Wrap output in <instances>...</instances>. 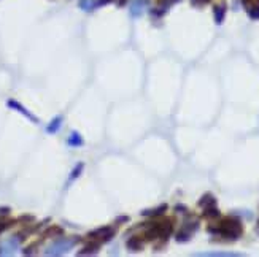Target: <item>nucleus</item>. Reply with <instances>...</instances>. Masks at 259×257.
<instances>
[{
	"label": "nucleus",
	"instance_id": "obj_9",
	"mask_svg": "<svg viewBox=\"0 0 259 257\" xmlns=\"http://www.w3.org/2000/svg\"><path fill=\"white\" fill-rule=\"evenodd\" d=\"M213 11H215V21H216V24H221L224 21V15H226V5H224V3L216 5Z\"/></svg>",
	"mask_w": 259,
	"mask_h": 257
},
{
	"label": "nucleus",
	"instance_id": "obj_13",
	"mask_svg": "<svg viewBox=\"0 0 259 257\" xmlns=\"http://www.w3.org/2000/svg\"><path fill=\"white\" fill-rule=\"evenodd\" d=\"M203 216L205 218H218L220 216V209H218L215 205H210V206H205V211H203Z\"/></svg>",
	"mask_w": 259,
	"mask_h": 257
},
{
	"label": "nucleus",
	"instance_id": "obj_2",
	"mask_svg": "<svg viewBox=\"0 0 259 257\" xmlns=\"http://www.w3.org/2000/svg\"><path fill=\"white\" fill-rule=\"evenodd\" d=\"M78 238H60L58 241H54L53 245L50 246L45 251L46 256H60V254H65L67 251H70V249L77 245Z\"/></svg>",
	"mask_w": 259,
	"mask_h": 257
},
{
	"label": "nucleus",
	"instance_id": "obj_12",
	"mask_svg": "<svg viewBox=\"0 0 259 257\" xmlns=\"http://www.w3.org/2000/svg\"><path fill=\"white\" fill-rule=\"evenodd\" d=\"M199 205L201 206H210V205H216V200H215V197L212 194H207V195H203V197L199 200Z\"/></svg>",
	"mask_w": 259,
	"mask_h": 257
},
{
	"label": "nucleus",
	"instance_id": "obj_1",
	"mask_svg": "<svg viewBox=\"0 0 259 257\" xmlns=\"http://www.w3.org/2000/svg\"><path fill=\"white\" fill-rule=\"evenodd\" d=\"M208 232L212 235H220V236H224V238H229V240H238L243 233V227H242V222L238 219L226 218V219H223L216 227L210 226Z\"/></svg>",
	"mask_w": 259,
	"mask_h": 257
},
{
	"label": "nucleus",
	"instance_id": "obj_6",
	"mask_svg": "<svg viewBox=\"0 0 259 257\" xmlns=\"http://www.w3.org/2000/svg\"><path fill=\"white\" fill-rule=\"evenodd\" d=\"M8 105H10L11 108H15V110H16V111H19V113H23L26 118H29L30 121H33V123H38V119H37L35 116H33V114H32V113H29V111H27V110H26V108H24L23 105H19L18 102H15V100H10V102H8Z\"/></svg>",
	"mask_w": 259,
	"mask_h": 257
},
{
	"label": "nucleus",
	"instance_id": "obj_15",
	"mask_svg": "<svg viewBox=\"0 0 259 257\" xmlns=\"http://www.w3.org/2000/svg\"><path fill=\"white\" fill-rule=\"evenodd\" d=\"M167 209V205H162L159 208H156V209H151V211H143V214L145 216H158V214H162Z\"/></svg>",
	"mask_w": 259,
	"mask_h": 257
},
{
	"label": "nucleus",
	"instance_id": "obj_3",
	"mask_svg": "<svg viewBox=\"0 0 259 257\" xmlns=\"http://www.w3.org/2000/svg\"><path fill=\"white\" fill-rule=\"evenodd\" d=\"M199 229V222H197L196 219L194 221H191V222H185V226H183L181 231L176 233V241H188L191 240V236H193V233Z\"/></svg>",
	"mask_w": 259,
	"mask_h": 257
},
{
	"label": "nucleus",
	"instance_id": "obj_5",
	"mask_svg": "<svg viewBox=\"0 0 259 257\" xmlns=\"http://www.w3.org/2000/svg\"><path fill=\"white\" fill-rule=\"evenodd\" d=\"M18 246H19V240L16 238H10L8 241H5L2 246H0V254H3V256H6V254H13L18 249Z\"/></svg>",
	"mask_w": 259,
	"mask_h": 257
},
{
	"label": "nucleus",
	"instance_id": "obj_17",
	"mask_svg": "<svg viewBox=\"0 0 259 257\" xmlns=\"http://www.w3.org/2000/svg\"><path fill=\"white\" fill-rule=\"evenodd\" d=\"M207 2H210V0H191L193 5H205Z\"/></svg>",
	"mask_w": 259,
	"mask_h": 257
},
{
	"label": "nucleus",
	"instance_id": "obj_4",
	"mask_svg": "<svg viewBox=\"0 0 259 257\" xmlns=\"http://www.w3.org/2000/svg\"><path fill=\"white\" fill-rule=\"evenodd\" d=\"M113 235H115V229H112V227H102V229H97V231L89 233L91 238H100L104 241L113 238Z\"/></svg>",
	"mask_w": 259,
	"mask_h": 257
},
{
	"label": "nucleus",
	"instance_id": "obj_14",
	"mask_svg": "<svg viewBox=\"0 0 259 257\" xmlns=\"http://www.w3.org/2000/svg\"><path fill=\"white\" fill-rule=\"evenodd\" d=\"M127 248L132 249V251H140V249L143 248V241H140L139 238H135V236H134L132 240L127 241Z\"/></svg>",
	"mask_w": 259,
	"mask_h": 257
},
{
	"label": "nucleus",
	"instance_id": "obj_8",
	"mask_svg": "<svg viewBox=\"0 0 259 257\" xmlns=\"http://www.w3.org/2000/svg\"><path fill=\"white\" fill-rule=\"evenodd\" d=\"M143 10H145V0H134L131 6V15L132 16H140Z\"/></svg>",
	"mask_w": 259,
	"mask_h": 257
},
{
	"label": "nucleus",
	"instance_id": "obj_11",
	"mask_svg": "<svg viewBox=\"0 0 259 257\" xmlns=\"http://www.w3.org/2000/svg\"><path fill=\"white\" fill-rule=\"evenodd\" d=\"M60 124H62V118L60 116H58V118H54L53 121H51V124L46 127V130L50 132V133H54V132H58L59 128H60Z\"/></svg>",
	"mask_w": 259,
	"mask_h": 257
},
{
	"label": "nucleus",
	"instance_id": "obj_7",
	"mask_svg": "<svg viewBox=\"0 0 259 257\" xmlns=\"http://www.w3.org/2000/svg\"><path fill=\"white\" fill-rule=\"evenodd\" d=\"M196 256H203V257H240L243 254L240 253H216V251H212V253H199V254H196Z\"/></svg>",
	"mask_w": 259,
	"mask_h": 257
},
{
	"label": "nucleus",
	"instance_id": "obj_10",
	"mask_svg": "<svg viewBox=\"0 0 259 257\" xmlns=\"http://www.w3.org/2000/svg\"><path fill=\"white\" fill-rule=\"evenodd\" d=\"M67 143H69L72 148H78V146L83 145V138L80 137L78 132H72L70 137H69V140H67Z\"/></svg>",
	"mask_w": 259,
	"mask_h": 257
},
{
	"label": "nucleus",
	"instance_id": "obj_16",
	"mask_svg": "<svg viewBox=\"0 0 259 257\" xmlns=\"http://www.w3.org/2000/svg\"><path fill=\"white\" fill-rule=\"evenodd\" d=\"M81 170H83V165H81V164H80V165H77V168H75V170H73V175H72L70 178H72V180H73V178H77Z\"/></svg>",
	"mask_w": 259,
	"mask_h": 257
}]
</instances>
